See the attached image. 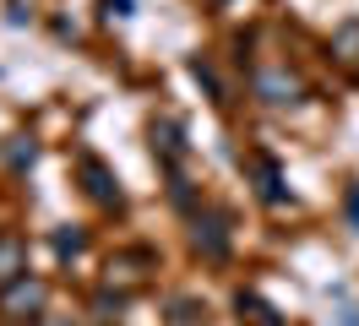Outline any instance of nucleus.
Wrapping results in <instances>:
<instances>
[{"mask_svg": "<svg viewBox=\"0 0 359 326\" xmlns=\"http://www.w3.org/2000/svg\"><path fill=\"white\" fill-rule=\"evenodd\" d=\"M44 299H49V288L39 278H17V283H6V288H0V315H6V321H33V315H39V310H44Z\"/></svg>", "mask_w": 359, "mask_h": 326, "instance_id": "f257e3e1", "label": "nucleus"}, {"mask_svg": "<svg viewBox=\"0 0 359 326\" xmlns=\"http://www.w3.org/2000/svg\"><path fill=\"white\" fill-rule=\"evenodd\" d=\"M299 93H305V87L294 82L289 71H278V65H267V71H256V98H262V104L283 109V104H299Z\"/></svg>", "mask_w": 359, "mask_h": 326, "instance_id": "f03ea898", "label": "nucleus"}, {"mask_svg": "<svg viewBox=\"0 0 359 326\" xmlns=\"http://www.w3.org/2000/svg\"><path fill=\"white\" fill-rule=\"evenodd\" d=\"M191 239H196V250H202V256H212V261L229 256V229H224V217H218V212L196 217V234H191Z\"/></svg>", "mask_w": 359, "mask_h": 326, "instance_id": "7ed1b4c3", "label": "nucleus"}, {"mask_svg": "<svg viewBox=\"0 0 359 326\" xmlns=\"http://www.w3.org/2000/svg\"><path fill=\"white\" fill-rule=\"evenodd\" d=\"M76 169H82V179H88V196H93V201H104V207H120V191H114L109 169H104L98 158H82Z\"/></svg>", "mask_w": 359, "mask_h": 326, "instance_id": "20e7f679", "label": "nucleus"}, {"mask_svg": "<svg viewBox=\"0 0 359 326\" xmlns=\"http://www.w3.org/2000/svg\"><path fill=\"white\" fill-rule=\"evenodd\" d=\"M22 266H27V250H22V239L0 234V288H6V283H17V278H22Z\"/></svg>", "mask_w": 359, "mask_h": 326, "instance_id": "39448f33", "label": "nucleus"}, {"mask_svg": "<svg viewBox=\"0 0 359 326\" xmlns=\"http://www.w3.org/2000/svg\"><path fill=\"white\" fill-rule=\"evenodd\" d=\"M234 304H240V321H250V326H283V321H278V310H272V304H262L256 294H240Z\"/></svg>", "mask_w": 359, "mask_h": 326, "instance_id": "423d86ee", "label": "nucleus"}, {"mask_svg": "<svg viewBox=\"0 0 359 326\" xmlns=\"http://www.w3.org/2000/svg\"><path fill=\"white\" fill-rule=\"evenodd\" d=\"M332 55H337L343 65H359V22L337 27V39H332Z\"/></svg>", "mask_w": 359, "mask_h": 326, "instance_id": "0eeeda50", "label": "nucleus"}, {"mask_svg": "<svg viewBox=\"0 0 359 326\" xmlns=\"http://www.w3.org/2000/svg\"><path fill=\"white\" fill-rule=\"evenodd\" d=\"M153 147L163 152V158H180V152H185V142H180V125H175V120L153 125Z\"/></svg>", "mask_w": 359, "mask_h": 326, "instance_id": "6e6552de", "label": "nucleus"}, {"mask_svg": "<svg viewBox=\"0 0 359 326\" xmlns=\"http://www.w3.org/2000/svg\"><path fill=\"white\" fill-rule=\"evenodd\" d=\"M250 169H256V179H262V196H267V201H283V191H278V169H272L267 158H250Z\"/></svg>", "mask_w": 359, "mask_h": 326, "instance_id": "1a4fd4ad", "label": "nucleus"}, {"mask_svg": "<svg viewBox=\"0 0 359 326\" xmlns=\"http://www.w3.org/2000/svg\"><path fill=\"white\" fill-rule=\"evenodd\" d=\"M175 321L180 326H196V321H207V310L196 299H175Z\"/></svg>", "mask_w": 359, "mask_h": 326, "instance_id": "9d476101", "label": "nucleus"}, {"mask_svg": "<svg viewBox=\"0 0 359 326\" xmlns=\"http://www.w3.org/2000/svg\"><path fill=\"white\" fill-rule=\"evenodd\" d=\"M114 310H120V294H114V299H109V294H98V299H93V321H109Z\"/></svg>", "mask_w": 359, "mask_h": 326, "instance_id": "9b49d317", "label": "nucleus"}, {"mask_svg": "<svg viewBox=\"0 0 359 326\" xmlns=\"http://www.w3.org/2000/svg\"><path fill=\"white\" fill-rule=\"evenodd\" d=\"M82 245H88V239H82V234H55V250H60V256H76Z\"/></svg>", "mask_w": 359, "mask_h": 326, "instance_id": "f8f14e48", "label": "nucleus"}, {"mask_svg": "<svg viewBox=\"0 0 359 326\" xmlns=\"http://www.w3.org/2000/svg\"><path fill=\"white\" fill-rule=\"evenodd\" d=\"M6 158H11V163H33V147H22V142H11V147H6Z\"/></svg>", "mask_w": 359, "mask_h": 326, "instance_id": "ddd939ff", "label": "nucleus"}, {"mask_svg": "<svg viewBox=\"0 0 359 326\" xmlns=\"http://www.w3.org/2000/svg\"><path fill=\"white\" fill-rule=\"evenodd\" d=\"M104 11L109 17H131V0H104Z\"/></svg>", "mask_w": 359, "mask_h": 326, "instance_id": "4468645a", "label": "nucleus"}, {"mask_svg": "<svg viewBox=\"0 0 359 326\" xmlns=\"http://www.w3.org/2000/svg\"><path fill=\"white\" fill-rule=\"evenodd\" d=\"M337 326H359V310H343V315H337Z\"/></svg>", "mask_w": 359, "mask_h": 326, "instance_id": "2eb2a0df", "label": "nucleus"}, {"mask_svg": "<svg viewBox=\"0 0 359 326\" xmlns=\"http://www.w3.org/2000/svg\"><path fill=\"white\" fill-rule=\"evenodd\" d=\"M348 212H354V223H359V191H354V196H348Z\"/></svg>", "mask_w": 359, "mask_h": 326, "instance_id": "dca6fc26", "label": "nucleus"}]
</instances>
